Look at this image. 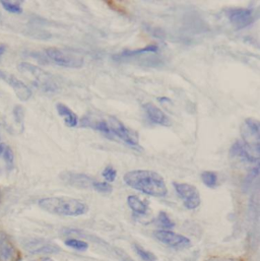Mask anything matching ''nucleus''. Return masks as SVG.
<instances>
[{"label": "nucleus", "instance_id": "f257e3e1", "mask_svg": "<svg viewBox=\"0 0 260 261\" xmlns=\"http://www.w3.org/2000/svg\"><path fill=\"white\" fill-rule=\"evenodd\" d=\"M131 188L153 197H164L168 194V187L164 178L150 170H132L123 177Z\"/></svg>", "mask_w": 260, "mask_h": 261}, {"label": "nucleus", "instance_id": "f03ea898", "mask_svg": "<svg viewBox=\"0 0 260 261\" xmlns=\"http://www.w3.org/2000/svg\"><path fill=\"white\" fill-rule=\"evenodd\" d=\"M39 206L50 214L62 217H80L88 213L86 202L71 197H46L39 200Z\"/></svg>", "mask_w": 260, "mask_h": 261}, {"label": "nucleus", "instance_id": "7ed1b4c3", "mask_svg": "<svg viewBox=\"0 0 260 261\" xmlns=\"http://www.w3.org/2000/svg\"><path fill=\"white\" fill-rule=\"evenodd\" d=\"M18 69L23 73L30 74L33 77V84L43 92L53 93L57 91V85L52 75L42 68L28 62H22L18 65Z\"/></svg>", "mask_w": 260, "mask_h": 261}, {"label": "nucleus", "instance_id": "20e7f679", "mask_svg": "<svg viewBox=\"0 0 260 261\" xmlns=\"http://www.w3.org/2000/svg\"><path fill=\"white\" fill-rule=\"evenodd\" d=\"M46 56L52 60L55 64L62 66V67H68V68H81L83 67L85 61L83 57L74 56L68 52H65L59 48L56 47H50L45 50Z\"/></svg>", "mask_w": 260, "mask_h": 261}, {"label": "nucleus", "instance_id": "39448f33", "mask_svg": "<svg viewBox=\"0 0 260 261\" xmlns=\"http://www.w3.org/2000/svg\"><path fill=\"white\" fill-rule=\"evenodd\" d=\"M241 135L244 139L245 147H249L259 155L260 126L258 120L254 118L246 119L241 126Z\"/></svg>", "mask_w": 260, "mask_h": 261}, {"label": "nucleus", "instance_id": "423d86ee", "mask_svg": "<svg viewBox=\"0 0 260 261\" xmlns=\"http://www.w3.org/2000/svg\"><path fill=\"white\" fill-rule=\"evenodd\" d=\"M227 15L236 30H243L257 19V13L252 8H231L227 11Z\"/></svg>", "mask_w": 260, "mask_h": 261}, {"label": "nucleus", "instance_id": "0eeeda50", "mask_svg": "<svg viewBox=\"0 0 260 261\" xmlns=\"http://www.w3.org/2000/svg\"><path fill=\"white\" fill-rule=\"evenodd\" d=\"M173 185L177 194L183 200L184 206L187 210H195L200 205V193L195 186L188 183L177 182H174Z\"/></svg>", "mask_w": 260, "mask_h": 261}, {"label": "nucleus", "instance_id": "6e6552de", "mask_svg": "<svg viewBox=\"0 0 260 261\" xmlns=\"http://www.w3.org/2000/svg\"><path fill=\"white\" fill-rule=\"evenodd\" d=\"M153 236L157 240H159L161 243L180 250V249H184L190 246L191 242L190 240L180 234H176L170 230H159L153 232Z\"/></svg>", "mask_w": 260, "mask_h": 261}, {"label": "nucleus", "instance_id": "1a4fd4ad", "mask_svg": "<svg viewBox=\"0 0 260 261\" xmlns=\"http://www.w3.org/2000/svg\"><path fill=\"white\" fill-rule=\"evenodd\" d=\"M22 247L32 254H57L60 252L58 245L44 239L27 240L22 243Z\"/></svg>", "mask_w": 260, "mask_h": 261}, {"label": "nucleus", "instance_id": "9d476101", "mask_svg": "<svg viewBox=\"0 0 260 261\" xmlns=\"http://www.w3.org/2000/svg\"><path fill=\"white\" fill-rule=\"evenodd\" d=\"M108 125L110 127L111 133L116 135L118 138H120L126 144H128L129 146H132V147H135V148H139L140 147L137 139L132 136L129 129L119 119H117L116 117L110 116L109 117V124Z\"/></svg>", "mask_w": 260, "mask_h": 261}, {"label": "nucleus", "instance_id": "9b49d317", "mask_svg": "<svg viewBox=\"0 0 260 261\" xmlns=\"http://www.w3.org/2000/svg\"><path fill=\"white\" fill-rule=\"evenodd\" d=\"M0 261H21V254L10 237L0 231Z\"/></svg>", "mask_w": 260, "mask_h": 261}, {"label": "nucleus", "instance_id": "f8f14e48", "mask_svg": "<svg viewBox=\"0 0 260 261\" xmlns=\"http://www.w3.org/2000/svg\"><path fill=\"white\" fill-rule=\"evenodd\" d=\"M0 79L5 81L13 89L16 97L20 101L25 102L29 99H31V97H32L31 89L24 83H22L20 80H18L17 77H15L12 74H8V73L2 71V70H0Z\"/></svg>", "mask_w": 260, "mask_h": 261}, {"label": "nucleus", "instance_id": "ddd939ff", "mask_svg": "<svg viewBox=\"0 0 260 261\" xmlns=\"http://www.w3.org/2000/svg\"><path fill=\"white\" fill-rule=\"evenodd\" d=\"M143 109L146 113L147 118L155 124L162 125V126H171L172 122L171 119L166 115L163 110H161L159 107L153 105L152 103H146L143 105Z\"/></svg>", "mask_w": 260, "mask_h": 261}, {"label": "nucleus", "instance_id": "4468645a", "mask_svg": "<svg viewBox=\"0 0 260 261\" xmlns=\"http://www.w3.org/2000/svg\"><path fill=\"white\" fill-rule=\"evenodd\" d=\"M61 179L66 182L67 184H70L71 186L81 187V188H87L92 186L94 179L90 178L87 175L79 174V173H72V172H64L61 175Z\"/></svg>", "mask_w": 260, "mask_h": 261}, {"label": "nucleus", "instance_id": "2eb2a0df", "mask_svg": "<svg viewBox=\"0 0 260 261\" xmlns=\"http://www.w3.org/2000/svg\"><path fill=\"white\" fill-rule=\"evenodd\" d=\"M56 110L59 116L64 120V123L68 127H75L79 123L77 115L66 105L58 103L56 105Z\"/></svg>", "mask_w": 260, "mask_h": 261}, {"label": "nucleus", "instance_id": "dca6fc26", "mask_svg": "<svg viewBox=\"0 0 260 261\" xmlns=\"http://www.w3.org/2000/svg\"><path fill=\"white\" fill-rule=\"evenodd\" d=\"M231 153L233 155H236V156H240L242 160L246 161V162H250V163H258V159L251 155V153L248 151V149L245 147V145L241 144V142L237 141L233 146H232V149H231Z\"/></svg>", "mask_w": 260, "mask_h": 261}, {"label": "nucleus", "instance_id": "f3484780", "mask_svg": "<svg viewBox=\"0 0 260 261\" xmlns=\"http://www.w3.org/2000/svg\"><path fill=\"white\" fill-rule=\"evenodd\" d=\"M159 51V47L157 45H148L146 47L140 48V49H135V50H125L117 55L114 56V59H122V58H129V57H134L136 55H140L143 53H148L152 52L155 53Z\"/></svg>", "mask_w": 260, "mask_h": 261}, {"label": "nucleus", "instance_id": "a211bd4d", "mask_svg": "<svg viewBox=\"0 0 260 261\" xmlns=\"http://www.w3.org/2000/svg\"><path fill=\"white\" fill-rule=\"evenodd\" d=\"M5 98L2 97L1 93H0V125L7 130L9 133H12L14 131V128L11 126V124L9 123L8 119H7V102L4 100Z\"/></svg>", "mask_w": 260, "mask_h": 261}, {"label": "nucleus", "instance_id": "6ab92c4d", "mask_svg": "<svg viewBox=\"0 0 260 261\" xmlns=\"http://www.w3.org/2000/svg\"><path fill=\"white\" fill-rule=\"evenodd\" d=\"M127 203L132 212L137 215H145L147 212V204L135 195H129L127 197Z\"/></svg>", "mask_w": 260, "mask_h": 261}, {"label": "nucleus", "instance_id": "aec40b11", "mask_svg": "<svg viewBox=\"0 0 260 261\" xmlns=\"http://www.w3.org/2000/svg\"><path fill=\"white\" fill-rule=\"evenodd\" d=\"M201 180L205 186L209 188H216L218 186L219 177L216 172L213 171H203L200 175Z\"/></svg>", "mask_w": 260, "mask_h": 261}, {"label": "nucleus", "instance_id": "412c9836", "mask_svg": "<svg viewBox=\"0 0 260 261\" xmlns=\"http://www.w3.org/2000/svg\"><path fill=\"white\" fill-rule=\"evenodd\" d=\"M12 119L15 125L19 127L20 132L23 130V120H24V110L21 106L15 105L12 108Z\"/></svg>", "mask_w": 260, "mask_h": 261}, {"label": "nucleus", "instance_id": "4be33fe9", "mask_svg": "<svg viewBox=\"0 0 260 261\" xmlns=\"http://www.w3.org/2000/svg\"><path fill=\"white\" fill-rule=\"evenodd\" d=\"M157 224L163 230H170L175 227L174 222L170 219V217L165 212H160V214L157 218Z\"/></svg>", "mask_w": 260, "mask_h": 261}, {"label": "nucleus", "instance_id": "5701e85b", "mask_svg": "<svg viewBox=\"0 0 260 261\" xmlns=\"http://www.w3.org/2000/svg\"><path fill=\"white\" fill-rule=\"evenodd\" d=\"M64 243L66 246L76 251H86L89 248V244L86 241L80 239H68Z\"/></svg>", "mask_w": 260, "mask_h": 261}, {"label": "nucleus", "instance_id": "b1692460", "mask_svg": "<svg viewBox=\"0 0 260 261\" xmlns=\"http://www.w3.org/2000/svg\"><path fill=\"white\" fill-rule=\"evenodd\" d=\"M1 6L8 12L10 13H21L22 12V7L20 2L15 1V2H11V1H0Z\"/></svg>", "mask_w": 260, "mask_h": 261}, {"label": "nucleus", "instance_id": "393cba45", "mask_svg": "<svg viewBox=\"0 0 260 261\" xmlns=\"http://www.w3.org/2000/svg\"><path fill=\"white\" fill-rule=\"evenodd\" d=\"M2 155H3L4 162H5L6 169L8 171H11L14 166V154H13L12 149L9 146H5V148L2 152Z\"/></svg>", "mask_w": 260, "mask_h": 261}, {"label": "nucleus", "instance_id": "a878e982", "mask_svg": "<svg viewBox=\"0 0 260 261\" xmlns=\"http://www.w3.org/2000/svg\"><path fill=\"white\" fill-rule=\"evenodd\" d=\"M133 249L135 251V253L142 259L143 261H155V256L154 254H152L151 252L143 249L141 246L134 244L133 245Z\"/></svg>", "mask_w": 260, "mask_h": 261}, {"label": "nucleus", "instance_id": "bb28decb", "mask_svg": "<svg viewBox=\"0 0 260 261\" xmlns=\"http://www.w3.org/2000/svg\"><path fill=\"white\" fill-rule=\"evenodd\" d=\"M92 187L98 191V192H101V193H104V194H109L113 191V187L110 183L108 182H98V181H94L93 184H92Z\"/></svg>", "mask_w": 260, "mask_h": 261}, {"label": "nucleus", "instance_id": "cd10ccee", "mask_svg": "<svg viewBox=\"0 0 260 261\" xmlns=\"http://www.w3.org/2000/svg\"><path fill=\"white\" fill-rule=\"evenodd\" d=\"M102 176L104 177V179L106 180V182H108V183L114 182L115 179H116V177H117V171H116L111 165H109V166H107V167L104 169V171H103V173H102Z\"/></svg>", "mask_w": 260, "mask_h": 261}, {"label": "nucleus", "instance_id": "c85d7f7f", "mask_svg": "<svg viewBox=\"0 0 260 261\" xmlns=\"http://www.w3.org/2000/svg\"><path fill=\"white\" fill-rule=\"evenodd\" d=\"M93 127L97 130L101 131L102 133L104 134H107V135H110L111 134V130H110V127L108 125V123L106 121H99V122H96L94 123Z\"/></svg>", "mask_w": 260, "mask_h": 261}, {"label": "nucleus", "instance_id": "c756f323", "mask_svg": "<svg viewBox=\"0 0 260 261\" xmlns=\"http://www.w3.org/2000/svg\"><path fill=\"white\" fill-rule=\"evenodd\" d=\"M204 261H244L237 257H229V256H213Z\"/></svg>", "mask_w": 260, "mask_h": 261}, {"label": "nucleus", "instance_id": "7c9ffc66", "mask_svg": "<svg viewBox=\"0 0 260 261\" xmlns=\"http://www.w3.org/2000/svg\"><path fill=\"white\" fill-rule=\"evenodd\" d=\"M5 50H6V47L4 45H0V57L4 54Z\"/></svg>", "mask_w": 260, "mask_h": 261}, {"label": "nucleus", "instance_id": "2f4dec72", "mask_svg": "<svg viewBox=\"0 0 260 261\" xmlns=\"http://www.w3.org/2000/svg\"><path fill=\"white\" fill-rule=\"evenodd\" d=\"M5 146H6V145L1 142V136H0V154H2V152H3L4 148H5Z\"/></svg>", "mask_w": 260, "mask_h": 261}, {"label": "nucleus", "instance_id": "473e14b6", "mask_svg": "<svg viewBox=\"0 0 260 261\" xmlns=\"http://www.w3.org/2000/svg\"><path fill=\"white\" fill-rule=\"evenodd\" d=\"M42 261H53L51 258H44Z\"/></svg>", "mask_w": 260, "mask_h": 261}, {"label": "nucleus", "instance_id": "72a5a7b5", "mask_svg": "<svg viewBox=\"0 0 260 261\" xmlns=\"http://www.w3.org/2000/svg\"><path fill=\"white\" fill-rule=\"evenodd\" d=\"M0 201H1V192H0Z\"/></svg>", "mask_w": 260, "mask_h": 261}]
</instances>
